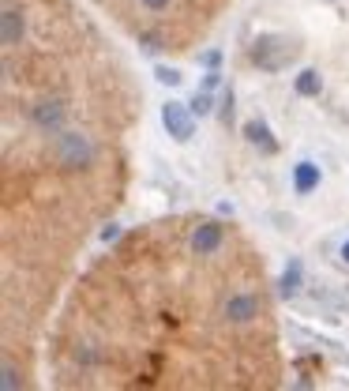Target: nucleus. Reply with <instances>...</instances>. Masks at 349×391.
I'll return each instance as SVG.
<instances>
[{"label": "nucleus", "instance_id": "1", "mask_svg": "<svg viewBox=\"0 0 349 391\" xmlns=\"http://www.w3.org/2000/svg\"><path fill=\"white\" fill-rule=\"evenodd\" d=\"M49 361L60 387H278L263 259L210 215L143 226L75 282Z\"/></svg>", "mask_w": 349, "mask_h": 391}, {"label": "nucleus", "instance_id": "2", "mask_svg": "<svg viewBox=\"0 0 349 391\" xmlns=\"http://www.w3.org/2000/svg\"><path fill=\"white\" fill-rule=\"evenodd\" d=\"M151 53H184L210 31L225 0H98Z\"/></svg>", "mask_w": 349, "mask_h": 391}, {"label": "nucleus", "instance_id": "3", "mask_svg": "<svg viewBox=\"0 0 349 391\" xmlns=\"http://www.w3.org/2000/svg\"><path fill=\"white\" fill-rule=\"evenodd\" d=\"M297 57H301V42L297 38H286V34H263L248 49V60L256 64L259 72H281Z\"/></svg>", "mask_w": 349, "mask_h": 391}, {"label": "nucleus", "instance_id": "4", "mask_svg": "<svg viewBox=\"0 0 349 391\" xmlns=\"http://www.w3.org/2000/svg\"><path fill=\"white\" fill-rule=\"evenodd\" d=\"M162 124H166V132L177 143H188L195 136V121H192V113H188L181 102H166V106H162Z\"/></svg>", "mask_w": 349, "mask_h": 391}, {"label": "nucleus", "instance_id": "5", "mask_svg": "<svg viewBox=\"0 0 349 391\" xmlns=\"http://www.w3.org/2000/svg\"><path fill=\"white\" fill-rule=\"evenodd\" d=\"M293 188H297L301 196L316 192L319 188V166L316 162H297L293 166Z\"/></svg>", "mask_w": 349, "mask_h": 391}, {"label": "nucleus", "instance_id": "6", "mask_svg": "<svg viewBox=\"0 0 349 391\" xmlns=\"http://www.w3.org/2000/svg\"><path fill=\"white\" fill-rule=\"evenodd\" d=\"M245 139L256 143V147H263V154H274L278 151V143L271 139V128H267L263 121H248L245 124Z\"/></svg>", "mask_w": 349, "mask_h": 391}, {"label": "nucleus", "instance_id": "7", "mask_svg": "<svg viewBox=\"0 0 349 391\" xmlns=\"http://www.w3.org/2000/svg\"><path fill=\"white\" fill-rule=\"evenodd\" d=\"M319 90H323V80H319V72H316V68H304V72L297 75V95H301V98H316Z\"/></svg>", "mask_w": 349, "mask_h": 391}, {"label": "nucleus", "instance_id": "8", "mask_svg": "<svg viewBox=\"0 0 349 391\" xmlns=\"http://www.w3.org/2000/svg\"><path fill=\"white\" fill-rule=\"evenodd\" d=\"M297 279H301V264H293V267L286 271V279H281V290H286V294H297Z\"/></svg>", "mask_w": 349, "mask_h": 391}, {"label": "nucleus", "instance_id": "9", "mask_svg": "<svg viewBox=\"0 0 349 391\" xmlns=\"http://www.w3.org/2000/svg\"><path fill=\"white\" fill-rule=\"evenodd\" d=\"M192 109H195V113H207V109H210V95H195Z\"/></svg>", "mask_w": 349, "mask_h": 391}, {"label": "nucleus", "instance_id": "10", "mask_svg": "<svg viewBox=\"0 0 349 391\" xmlns=\"http://www.w3.org/2000/svg\"><path fill=\"white\" fill-rule=\"evenodd\" d=\"M342 259H345V264H349V241L342 245Z\"/></svg>", "mask_w": 349, "mask_h": 391}]
</instances>
